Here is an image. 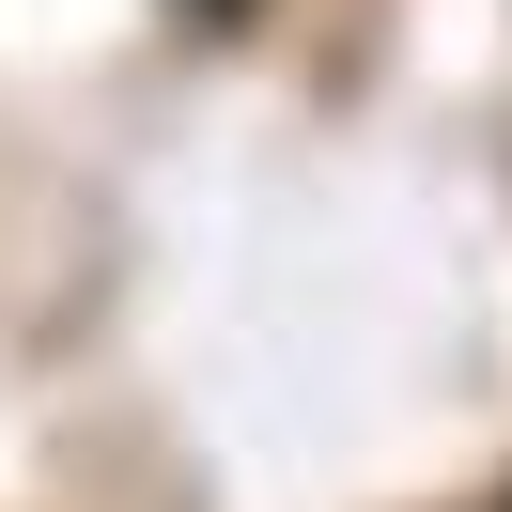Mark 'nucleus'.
I'll use <instances>...</instances> for the list:
<instances>
[{
  "instance_id": "obj_1",
  "label": "nucleus",
  "mask_w": 512,
  "mask_h": 512,
  "mask_svg": "<svg viewBox=\"0 0 512 512\" xmlns=\"http://www.w3.org/2000/svg\"><path fill=\"white\" fill-rule=\"evenodd\" d=\"M497 512H512V497H497Z\"/></svg>"
}]
</instances>
